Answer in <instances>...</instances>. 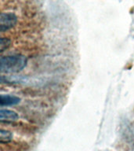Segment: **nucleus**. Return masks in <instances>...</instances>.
Segmentation results:
<instances>
[{"instance_id":"nucleus-1","label":"nucleus","mask_w":134,"mask_h":151,"mask_svg":"<svg viewBox=\"0 0 134 151\" xmlns=\"http://www.w3.org/2000/svg\"><path fill=\"white\" fill-rule=\"evenodd\" d=\"M27 65V58L21 54H14L1 58V71L2 73H18Z\"/></svg>"},{"instance_id":"nucleus-2","label":"nucleus","mask_w":134,"mask_h":151,"mask_svg":"<svg viewBox=\"0 0 134 151\" xmlns=\"http://www.w3.org/2000/svg\"><path fill=\"white\" fill-rule=\"evenodd\" d=\"M17 23V17L12 12L2 13L0 17V30L5 32L10 30Z\"/></svg>"},{"instance_id":"nucleus-3","label":"nucleus","mask_w":134,"mask_h":151,"mask_svg":"<svg viewBox=\"0 0 134 151\" xmlns=\"http://www.w3.org/2000/svg\"><path fill=\"white\" fill-rule=\"evenodd\" d=\"M18 115L14 111L9 109H1L0 111V120L2 122H14L18 120Z\"/></svg>"},{"instance_id":"nucleus-4","label":"nucleus","mask_w":134,"mask_h":151,"mask_svg":"<svg viewBox=\"0 0 134 151\" xmlns=\"http://www.w3.org/2000/svg\"><path fill=\"white\" fill-rule=\"evenodd\" d=\"M20 102V99L18 97L14 96V95H8V94H2L1 95V106H14Z\"/></svg>"},{"instance_id":"nucleus-5","label":"nucleus","mask_w":134,"mask_h":151,"mask_svg":"<svg viewBox=\"0 0 134 151\" xmlns=\"http://www.w3.org/2000/svg\"><path fill=\"white\" fill-rule=\"evenodd\" d=\"M12 134L8 131L2 129L1 130V136H0V142L1 143H6L12 140Z\"/></svg>"},{"instance_id":"nucleus-6","label":"nucleus","mask_w":134,"mask_h":151,"mask_svg":"<svg viewBox=\"0 0 134 151\" xmlns=\"http://www.w3.org/2000/svg\"><path fill=\"white\" fill-rule=\"evenodd\" d=\"M10 44H11V41L9 39H7V38H1V41H0V50H1V52H3L4 50L8 49Z\"/></svg>"}]
</instances>
